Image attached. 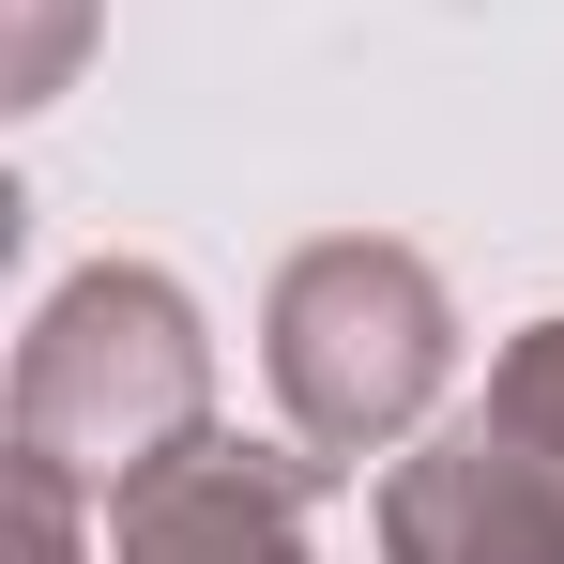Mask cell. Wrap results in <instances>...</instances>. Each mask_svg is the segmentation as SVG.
Here are the masks:
<instances>
[{
  "label": "cell",
  "instance_id": "cell-1",
  "mask_svg": "<svg viewBox=\"0 0 564 564\" xmlns=\"http://www.w3.org/2000/svg\"><path fill=\"white\" fill-rule=\"evenodd\" d=\"M260 367H275V412L305 458H381L427 427V397L458 367V290L427 275L412 245L381 229H336V245H290L275 305H260Z\"/></svg>",
  "mask_w": 564,
  "mask_h": 564
},
{
  "label": "cell",
  "instance_id": "cell-2",
  "mask_svg": "<svg viewBox=\"0 0 564 564\" xmlns=\"http://www.w3.org/2000/svg\"><path fill=\"white\" fill-rule=\"evenodd\" d=\"M214 427V336H198V290L153 275V260H93L31 305L15 336V443L62 473H153L169 443Z\"/></svg>",
  "mask_w": 564,
  "mask_h": 564
},
{
  "label": "cell",
  "instance_id": "cell-3",
  "mask_svg": "<svg viewBox=\"0 0 564 564\" xmlns=\"http://www.w3.org/2000/svg\"><path fill=\"white\" fill-rule=\"evenodd\" d=\"M336 488V458H275V443H229L198 427L153 473L107 488V564H321L305 550V503Z\"/></svg>",
  "mask_w": 564,
  "mask_h": 564
},
{
  "label": "cell",
  "instance_id": "cell-4",
  "mask_svg": "<svg viewBox=\"0 0 564 564\" xmlns=\"http://www.w3.org/2000/svg\"><path fill=\"white\" fill-rule=\"evenodd\" d=\"M381 564H564V458L503 412L427 427L381 473Z\"/></svg>",
  "mask_w": 564,
  "mask_h": 564
},
{
  "label": "cell",
  "instance_id": "cell-5",
  "mask_svg": "<svg viewBox=\"0 0 564 564\" xmlns=\"http://www.w3.org/2000/svg\"><path fill=\"white\" fill-rule=\"evenodd\" d=\"M488 412H503L519 443H550V458H564V321H519V336L488 351Z\"/></svg>",
  "mask_w": 564,
  "mask_h": 564
},
{
  "label": "cell",
  "instance_id": "cell-6",
  "mask_svg": "<svg viewBox=\"0 0 564 564\" xmlns=\"http://www.w3.org/2000/svg\"><path fill=\"white\" fill-rule=\"evenodd\" d=\"M77 488H93V473H62V458H31V443H15V564H93Z\"/></svg>",
  "mask_w": 564,
  "mask_h": 564
},
{
  "label": "cell",
  "instance_id": "cell-7",
  "mask_svg": "<svg viewBox=\"0 0 564 564\" xmlns=\"http://www.w3.org/2000/svg\"><path fill=\"white\" fill-rule=\"evenodd\" d=\"M77 31H93V0H15V107H46V93H62Z\"/></svg>",
  "mask_w": 564,
  "mask_h": 564
}]
</instances>
